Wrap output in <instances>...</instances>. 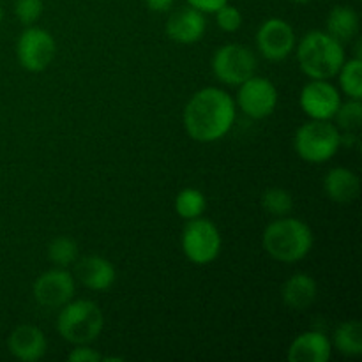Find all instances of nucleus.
Returning <instances> with one entry per match:
<instances>
[{
  "label": "nucleus",
  "mask_w": 362,
  "mask_h": 362,
  "mask_svg": "<svg viewBox=\"0 0 362 362\" xmlns=\"http://www.w3.org/2000/svg\"><path fill=\"white\" fill-rule=\"evenodd\" d=\"M324 189L325 194L336 204H350L359 197L361 180L352 170L338 166L327 172L324 179Z\"/></svg>",
  "instance_id": "18"
},
{
  "label": "nucleus",
  "mask_w": 362,
  "mask_h": 362,
  "mask_svg": "<svg viewBox=\"0 0 362 362\" xmlns=\"http://www.w3.org/2000/svg\"><path fill=\"white\" fill-rule=\"evenodd\" d=\"M207 21L202 11L186 6L173 11L166 21V34L172 41L180 45H193L198 42L205 34Z\"/></svg>",
  "instance_id": "13"
},
{
  "label": "nucleus",
  "mask_w": 362,
  "mask_h": 362,
  "mask_svg": "<svg viewBox=\"0 0 362 362\" xmlns=\"http://www.w3.org/2000/svg\"><path fill=\"white\" fill-rule=\"evenodd\" d=\"M187 4H189L191 7H194V9L202 11V13H212L214 14L216 11L221 9L225 4H228V0H186Z\"/></svg>",
  "instance_id": "29"
},
{
  "label": "nucleus",
  "mask_w": 362,
  "mask_h": 362,
  "mask_svg": "<svg viewBox=\"0 0 362 362\" xmlns=\"http://www.w3.org/2000/svg\"><path fill=\"white\" fill-rule=\"evenodd\" d=\"M105 325V317L103 311L95 303L88 299L73 300L71 299L57 320V329L59 334L66 341L73 345H88L99 338Z\"/></svg>",
  "instance_id": "4"
},
{
  "label": "nucleus",
  "mask_w": 362,
  "mask_h": 362,
  "mask_svg": "<svg viewBox=\"0 0 362 362\" xmlns=\"http://www.w3.org/2000/svg\"><path fill=\"white\" fill-rule=\"evenodd\" d=\"M147 2V7L154 13H168L173 7L175 0H145Z\"/></svg>",
  "instance_id": "30"
},
{
  "label": "nucleus",
  "mask_w": 362,
  "mask_h": 362,
  "mask_svg": "<svg viewBox=\"0 0 362 362\" xmlns=\"http://www.w3.org/2000/svg\"><path fill=\"white\" fill-rule=\"evenodd\" d=\"M57 53V45L48 30L39 27H30L21 32L16 45V55L21 67L30 73H41L53 62Z\"/></svg>",
  "instance_id": "8"
},
{
  "label": "nucleus",
  "mask_w": 362,
  "mask_h": 362,
  "mask_svg": "<svg viewBox=\"0 0 362 362\" xmlns=\"http://www.w3.org/2000/svg\"><path fill=\"white\" fill-rule=\"evenodd\" d=\"M293 4H308V2H311V0H292Z\"/></svg>",
  "instance_id": "31"
},
{
  "label": "nucleus",
  "mask_w": 362,
  "mask_h": 362,
  "mask_svg": "<svg viewBox=\"0 0 362 362\" xmlns=\"http://www.w3.org/2000/svg\"><path fill=\"white\" fill-rule=\"evenodd\" d=\"M258 52L267 60H285L296 48V32L288 21L271 18L264 21L257 32Z\"/></svg>",
  "instance_id": "11"
},
{
  "label": "nucleus",
  "mask_w": 362,
  "mask_h": 362,
  "mask_svg": "<svg viewBox=\"0 0 362 362\" xmlns=\"http://www.w3.org/2000/svg\"><path fill=\"white\" fill-rule=\"evenodd\" d=\"M237 105L251 119H265L278 106V88L267 78L253 74L239 85Z\"/></svg>",
  "instance_id": "9"
},
{
  "label": "nucleus",
  "mask_w": 362,
  "mask_h": 362,
  "mask_svg": "<svg viewBox=\"0 0 362 362\" xmlns=\"http://www.w3.org/2000/svg\"><path fill=\"white\" fill-rule=\"evenodd\" d=\"M182 250L187 260L197 265H207L221 253V233L218 226L205 218L187 221L182 232Z\"/></svg>",
  "instance_id": "6"
},
{
  "label": "nucleus",
  "mask_w": 362,
  "mask_h": 362,
  "mask_svg": "<svg viewBox=\"0 0 362 362\" xmlns=\"http://www.w3.org/2000/svg\"><path fill=\"white\" fill-rule=\"evenodd\" d=\"M207 209V198L197 187H186L175 198V211L182 219L200 218Z\"/></svg>",
  "instance_id": "21"
},
{
  "label": "nucleus",
  "mask_w": 362,
  "mask_h": 362,
  "mask_svg": "<svg viewBox=\"0 0 362 362\" xmlns=\"http://www.w3.org/2000/svg\"><path fill=\"white\" fill-rule=\"evenodd\" d=\"M67 359L71 362H101L103 356L88 345H76V349H73Z\"/></svg>",
  "instance_id": "28"
},
{
  "label": "nucleus",
  "mask_w": 362,
  "mask_h": 362,
  "mask_svg": "<svg viewBox=\"0 0 362 362\" xmlns=\"http://www.w3.org/2000/svg\"><path fill=\"white\" fill-rule=\"evenodd\" d=\"M262 207L269 212V214L276 216V218H283V216L290 214L293 209V198L283 187H269L262 197Z\"/></svg>",
  "instance_id": "24"
},
{
  "label": "nucleus",
  "mask_w": 362,
  "mask_h": 362,
  "mask_svg": "<svg viewBox=\"0 0 362 362\" xmlns=\"http://www.w3.org/2000/svg\"><path fill=\"white\" fill-rule=\"evenodd\" d=\"M74 278L64 267L52 269L39 276L34 283V297L48 310L62 308L73 299Z\"/></svg>",
  "instance_id": "12"
},
{
  "label": "nucleus",
  "mask_w": 362,
  "mask_h": 362,
  "mask_svg": "<svg viewBox=\"0 0 362 362\" xmlns=\"http://www.w3.org/2000/svg\"><path fill=\"white\" fill-rule=\"evenodd\" d=\"M74 264H76L78 279L94 292H105V290L112 288L113 283H115V267L106 258L98 257V255H88V257L80 258V262L76 260Z\"/></svg>",
  "instance_id": "15"
},
{
  "label": "nucleus",
  "mask_w": 362,
  "mask_h": 362,
  "mask_svg": "<svg viewBox=\"0 0 362 362\" xmlns=\"http://www.w3.org/2000/svg\"><path fill=\"white\" fill-rule=\"evenodd\" d=\"M359 32V14L354 7L336 6L327 16V34L336 41L349 42Z\"/></svg>",
  "instance_id": "19"
},
{
  "label": "nucleus",
  "mask_w": 362,
  "mask_h": 362,
  "mask_svg": "<svg viewBox=\"0 0 362 362\" xmlns=\"http://www.w3.org/2000/svg\"><path fill=\"white\" fill-rule=\"evenodd\" d=\"M46 336L35 325H20L7 339V349L16 359L23 362L39 361L46 354Z\"/></svg>",
  "instance_id": "14"
},
{
  "label": "nucleus",
  "mask_w": 362,
  "mask_h": 362,
  "mask_svg": "<svg viewBox=\"0 0 362 362\" xmlns=\"http://www.w3.org/2000/svg\"><path fill=\"white\" fill-rule=\"evenodd\" d=\"M332 343L318 331L303 332L290 345L286 359L290 362H327L331 359Z\"/></svg>",
  "instance_id": "16"
},
{
  "label": "nucleus",
  "mask_w": 362,
  "mask_h": 362,
  "mask_svg": "<svg viewBox=\"0 0 362 362\" xmlns=\"http://www.w3.org/2000/svg\"><path fill=\"white\" fill-rule=\"evenodd\" d=\"M334 346L343 356L357 357L362 354V325L359 320H346L334 331Z\"/></svg>",
  "instance_id": "20"
},
{
  "label": "nucleus",
  "mask_w": 362,
  "mask_h": 362,
  "mask_svg": "<svg viewBox=\"0 0 362 362\" xmlns=\"http://www.w3.org/2000/svg\"><path fill=\"white\" fill-rule=\"evenodd\" d=\"M235 122V101L218 87H205L193 94L184 108L186 133L200 144L221 140Z\"/></svg>",
  "instance_id": "1"
},
{
  "label": "nucleus",
  "mask_w": 362,
  "mask_h": 362,
  "mask_svg": "<svg viewBox=\"0 0 362 362\" xmlns=\"http://www.w3.org/2000/svg\"><path fill=\"white\" fill-rule=\"evenodd\" d=\"M216 21H218V27L225 32H237L243 27V14L237 7L225 4L221 9L216 11Z\"/></svg>",
  "instance_id": "26"
},
{
  "label": "nucleus",
  "mask_w": 362,
  "mask_h": 362,
  "mask_svg": "<svg viewBox=\"0 0 362 362\" xmlns=\"http://www.w3.org/2000/svg\"><path fill=\"white\" fill-rule=\"evenodd\" d=\"M14 13H16L18 20L28 27V25L35 23L41 18L42 0H16Z\"/></svg>",
  "instance_id": "27"
},
{
  "label": "nucleus",
  "mask_w": 362,
  "mask_h": 362,
  "mask_svg": "<svg viewBox=\"0 0 362 362\" xmlns=\"http://www.w3.org/2000/svg\"><path fill=\"white\" fill-rule=\"evenodd\" d=\"M339 85L350 99H362V60L361 57L345 60L338 71Z\"/></svg>",
  "instance_id": "22"
},
{
  "label": "nucleus",
  "mask_w": 362,
  "mask_h": 362,
  "mask_svg": "<svg viewBox=\"0 0 362 362\" xmlns=\"http://www.w3.org/2000/svg\"><path fill=\"white\" fill-rule=\"evenodd\" d=\"M343 42L322 30H311L297 46V62L300 71L311 80H331L345 62Z\"/></svg>",
  "instance_id": "2"
},
{
  "label": "nucleus",
  "mask_w": 362,
  "mask_h": 362,
  "mask_svg": "<svg viewBox=\"0 0 362 362\" xmlns=\"http://www.w3.org/2000/svg\"><path fill=\"white\" fill-rule=\"evenodd\" d=\"M212 71L223 83L239 87L257 71V57L244 45H225L212 57Z\"/></svg>",
  "instance_id": "7"
},
{
  "label": "nucleus",
  "mask_w": 362,
  "mask_h": 362,
  "mask_svg": "<svg viewBox=\"0 0 362 362\" xmlns=\"http://www.w3.org/2000/svg\"><path fill=\"white\" fill-rule=\"evenodd\" d=\"M317 296V281L310 274H304V272H297L292 278L286 279V283L281 288V297L285 306L296 311H304L313 306Z\"/></svg>",
  "instance_id": "17"
},
{
  "label": "nucleus",
  "mask_w": 362,
  "mask_h": 362,
  "mask_svg": "<svg viewBox=\"0 0 362 362\" xmlns=\"http://www.w3.org/2000/svg\"><path fill=\"white\" fill-rule=\"evenodd\" d=\"M0 21H2V9H0Z\"/></svg>",
  "instance_id": "32"
},
{
  "label": "nucleus",
  "mask_w": 362,
  "mask_h": 362,
  "mask_svg": "<svg viewBox=\"0 0 362 362\" xmlns=\"http://www.w3.org/2000/svg\"><path fill=\"white\" fill-rule=\"evenodd\" d=\"M262 240L269 257L281 264H296L310 255L313 232L300 219L283 216L265 228Z\"/></svg>",
  "instance_id": "3"
},
{
  "label": "nucleus",
  "mask_w": 362,
  "mask_h": 362,
  "mask_svg": "<svg viewBox=\"0 0 362 362\" xmlns=\"http://www.w3.org/2000/svg\"><path fill=\"white\" fill-rule=\"evenodd\" d=\"M338 129L345 133H357L362 122V103L361 99H350L349 103H341L334 115Z\"/></svg>",
  "instance_id": "25"
},
{
  "label": "nucleus",
  "mask_w": 362,
  "mask_h": 362,
  "mask_svg": "<svg viewBox=\"0 0 362 362\" xmlns=\"http://www.w3.org/2000/svg\"><path fill=\"white\" fill-rule=\"evenodd\" d=\"M78 244L69 237H57L48 246V258L57 265V267H69L78 260Z\"/></svg>",
  "instance_id": "23"
},
{
  "label": "nucleus",
  "mask_w": 362,
  "mask_h": 362,
  "mask_svg": "<svg viewBox=\"0 0 362 362\" xmlns=\"http://www.w3.org/2000/svg\"><path fill=\"white\" fill-rule=\"evenodd\" d=\"M293 147L308 163H325L338 154L341 133L331 120H313L303 124L293 138Z\"/></svg>",
  "instance_id": "5"
},
{
  "label": "nucleus",
  "mask_w": 362,
  "mask_h": 362,
  "mask_svg": "<svg viewBox=\"0 0 362 362\" xmlns=\"http://www.w3.org/2000/svg\"><path fill=\"white\" fill-rule=\"evenodd\" d=\"M299 105L310 119L332 120L341 105V95L329 80H311L300 90Z\"/></svg>",
  "instance_id": "10"
}]
</instances>
